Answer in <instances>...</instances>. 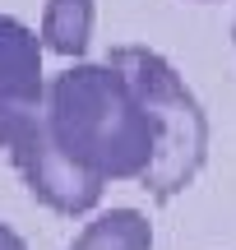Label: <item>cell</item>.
Segmentation results:
<instances>
[{"label": "cell", "mask_w": 236, "mask_h": 250, "mask_svg": "<svg viewBox=\"0 0 236 250\" xmlns=\"http://www.w3.org/2000/svg\"><path fill=\"white\" fill-rule=\"evenodd\" d=\"M46 125L60 153L93 181H144L153 121L111 61H74L46 79Z\"/></svg>", "instance_id": "1"}, {"label": "cell", "mask_w": 236, "mask_h": 250, "mask_svg": "<svg viewBox=\"0 0 236 250\" xmlns=\"http://www.w3.org/2000/svg\"><path fill=\"white\" fill-rule=\"evenodd\" d=\"M98 28V0H46L42 23H37V42L42 51L65 56V61H83Z\"/></svg>", "instance_id": "5"}, {"label": "cell", "mask_w": 236, "mask_h": 250, "mask_svg": "<svg viewBox=\"0 0 236 250\" xmlns=\"http://www.w3.org/2000/svg\"><path fill=\"white\" fill-rule=\"evenodd\" d=\"M190 5H218V0H190Z\"/></svg>", "instance_id": "9"}, {"label": "cell", "mask_w": 236, "mask_h": 250, "mask_svg": "<svg viewBox=\"0 0 236 250\" xmlns=\"http://www.w3.org/2000/svg\"><path fill=\"white\" fill-rule=\"evenodd\" d=\"M0 148L19 167L28 195L60 218H83L98 208L102 181L74 167L51 139L46 125V93H0Z\"/></svg>", "instance_id": "3"}, {"label": "cell", "mask_w": 236, "mask_h": 250, "mask_svg": "<svg viewBox=\"0 0 236 250\" xmlns=\"http://www.w3.org/2000/svg\"><path fill=\"white\" fill-rule=\"evenodd\" d=\"M0 250H28V241H23L9 223H0Z\"/></svg>", "instance_id": "7"}, {"label": "cell", "mask_w": 236, "mask_h": 250, "mask_svg": "<svg viewBox=\"0 0 236 250\" xmlns=\"http://www.w3.org/2000/svg\"><path fill=\"white\" fill-rule=\"evenodd\" d=\"M0 93H46L37 28L14 14H0Z\"/></svg>", "instance_id": "4"}, {"label": "cell", "mask_w": 236, "mask_h": 250, "mask_svg": "<svg viewBox=\"0 0 236 250\" xmlns=\"http://www.w3.org/2000/svg\"><path fill=\"white\" fill-rule=\"evenodd\" d=\"M70 250H153V223L139 208H102L83 223Z\"/></svg>", "instance_id": "6"}, {"label": "cell", "mask_w": 236, "mask_h": 250, "mask_svg": "<svg viewBox=\"0 0 236 250\" xmlns=\"http://www.w3.org/2000/svg\"><path fill=\"white\" fill-rule=\"evenodd\" d=\"M130 83H135L139 102H144L148 121H153V162H148L139 186L153 199H172L190 186L209 162V111L185 83V74L153 46H111L107 56Z\"/></svg>", "instance_id": "2"}, {"label": "cell", "mask_w": 236, "mask_h": 250, "mask_svg": "<svg viewBox=\"0 0 236 250\" xmlns=\"http://www.w3.org/2000/svg\"><path fill=\"white\" fill-rule=\"evenodd\" d=\"M232 51H236V14H232Z\"/></svg>", "instance_id": "8"}]
</instances>
